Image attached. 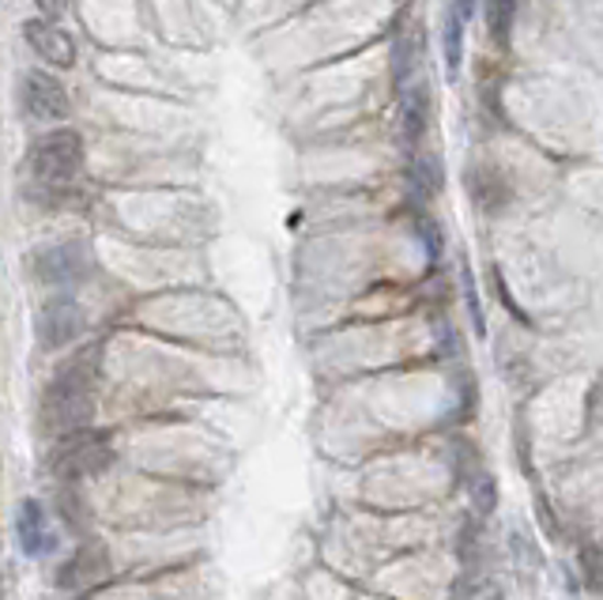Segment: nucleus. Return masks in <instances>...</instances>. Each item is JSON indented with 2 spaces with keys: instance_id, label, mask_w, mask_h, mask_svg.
I'll return each mask as SVG.
<instances>
[{
  "instance_id": "nucleus-4",
  "label": "nucleus",
  "mask_w": 603,
  "mask_h": 600,
  "mask_svg": "<svg viewBox=\"0 0 603 600\" xmlns=\"http://www.w3.org/2000/svg\"><path fill=\"white\" fill-rule=\"evenodd\" d=\"M23 110L39 121H65L73 113V99H68L65 84L53 73L31 68L23 76Z\"/></svg>"
},
{
  "instance_id": "nucleus-9",
  "label": "nucleus",
  "mask_w": 603,
  "mask_h": 600,
  "mask_svg": "<svg viewBox=\"0 0 603 600\" xmlns=\"http://www.w3.org/2000/svg\"><path fill=\"white\" fill-rule=\"evenodd\" d=\"M15 533H20V544L26 555H46L53 548V533L46 522V510L34 499L20 502V517H15Z\"/></svg>"
},
{
  "instance_id": "nucleus-8",
  "label": "nucleus",
  "mask_w": 603,
  "mask_h": 600,
  "mask_svg": "<svg viewBox=\"0 0 603 600\" xmlns=\"http://www.w3.org/2000/svg\"><path fill=\"white\" fill-rule=\"evenodd\" d=\"M427 110H430V95L427 84H404L401 91V140L404 144H419L423 132H427Z\"/></svg>"
},
{
  "instance_id": "nucleus-7",
  "label": "nucleus",
  "mask_w": 603,
  "mask_h": 600,
  "mask_svg": "<svg viewBox=\"0 0 603 600\" xmlns=\"http://www.w3.org/2000/svg\"><path fill=\"white\" fill-rule=\"evenodd\" d=\"M113 465V449L99 443V438H76L61 449V461H57V472L61 476H95L102 469Z\"/></svg>"
},
{
  "instance_id": "nucleus-3",
  "label": "nucleus",
  "mask_w": 603,
  "mask_h": 600,
  "mask_svg": "<svg viewBox=\"0 0 603 600\" xmlns=\"http://www.w3.org/2000/svg\"><path fill=\"white\" fill-rule=\"evenodd\" d=\"M34 332H39L42 351L68 348L84 332V310H79L73 298H50L39 310V317H34Z\"/></svg>"
},
{
  "instance_id": "nucleus-6",
  "label": "nucleus",
  "mask_w": 603,
  "mask_h": 600,
  "mask_svg": "<svg viewBox=\"0 0 603 600\" xmlns=\"http://www.w3.org/2000/svg\"><path fill=\"white\" fill-rule=\"evenodd\" d=\"M84 250L76 242L68 246H46L31 258V272L42 280V284H65V280H76L84 272Z\"/></svg>"
},
{
  "instance_id": "nucleus-5",
  "label": "nucleus",
  "mask_w": 603,
  "mask_h": 600,
  "mask_svg": "<svg viewBox=\"0 0 603 600\" xmlns=\"http://www.w3.org/2000/svg\"><path fill=\"white\" fill-rule=\"evenodd\" d=\"M23 39H26V46L39 53L42 61H50V65H57V68H73L76 65L73 34L61 31V26H53L50 20H26L23 23Z\"/></svg>"
},
{
  "instance_id": "nucleus-10",
  "label": "nucleus",
  "mask_w": 603,
  "mask_h": 600,
  "mask_svg": "<svg viewBox=\"0 0 603 600\" xmlns=\"http://www.w3.org/2000/svg\"><path fill=\"white\" fill-rule=\"evenodd\" d=\"M106 570H110V563H106V552L102 544H87V548H79L73 559L61 567V586L65 589H76V586H87V581H99Z\"/></svg>"
},
{
  "instance_id": "nucleus-11",
  "label": "nucleus",
  "mask_w": 603,
  "mask_h": 600,
  "mask_svg": "<svg viewBox=\"0 0 603 600\" xmlns=\"http://www.w3.org/2000/svg\"><path fill=\"white\" fill-rule=\"evenodd\" d=\"M513 20H517V0H486V26H491L494 42L509 39Z\"/></svg>"
},
{
  "instance_id": "nucleus-2",
  "label": "nucleus",
  "mask_w": 603,
  "mask_h": 600,
  "mask_svg": "<svg viewBox=\"0 0 603 600\" xmlns=\"http://www.w3.org/2000/svg\"><path fill=\"white\" fill-rule=\"evenodd\" d=\"M84 166V140L73 129H53L46 137L34 140L31 148V171L46 185H65L73 182Z\"/></svg>"
},
{
  "instance_id": "nucleus-14",
  "label": "nucleus",
  "mask_w": 603,
  "mask_h": 600,
  "mask_svg": "<svg viewBox=\"0 0 603 600\" xmlns=\"http://www.w3.org/2000/svg\"><path fill=\"white\" fill-rule=\"evenodd\" d=\"M34 4H39L42 20H61V15L68 12V4H73V0H34Z\"/></svg>"
},
{
  "instance_id": "nucleus-12",
  "label": "nucleus",
  "mask_w": 603,
  "mask_h": 600,
  "mask_svg": "<svg viewBox=\"0 0 603 600\" xmlns=\"http://www.w3.org/2000/svg\"><path fill=\"white\" fill-rule=\"evenodd\" d=\"M460 57H464V20L457 12L446 15V65L449 73L460 68Z\"/></svg>"
},
{
  "instance_id": "nucleus-13",
  "label": "nucleus",
  "mask_w": 603,
  "mask_h": 600,
  "mask_svg": "<svg viewBox=\"0 0 603 600\" xmlns=\"http://www.w3.org/2000/svg\"><path fill=\"white\" fill-rule=\"evenodd\" d=\"M415 185H419V189H430V193L441 189V166H438V159L434 155L415 159Z\"/></svg>"
},
{
  "instance_id": "nucleus-1",
  "label": "nucleus",
  "mask_w": 603,
  "mask_h": 600,
  "mask_svg": "<svg viewBox=\"0 0 603 600\" xmlns=\"http://www.w3.org/2000/svg\"><path fill=\"white\" fill-rule=\"evenodd\" d=\"M95 390H99V351L73 359L42 393V427L57 435H73L95 416Z\"/></svg>"
},
{
  "instance_id": "nucleus-15",
  "label": "nucleus",
  "mask_w": 603,
  "mask_h": 600,
  "mask_svg": "<svg viewBox=\"0 0 603 600\" xmlns=\"http://www.w3.org/2000/svg\"><path fill=\"white\" fill-rule=\"evenodd\" d=\"M472 8H475V0H452V8H449V12H457L460 20L468 23V15H472Z\"/></svg>"
}]
</instances>
